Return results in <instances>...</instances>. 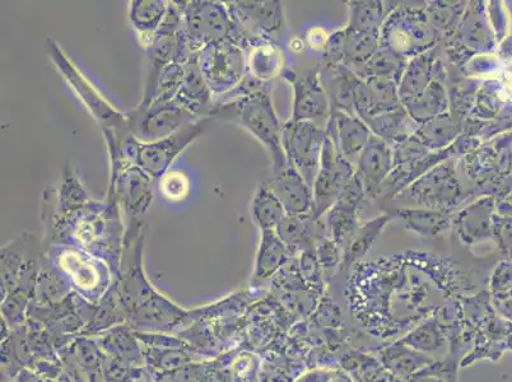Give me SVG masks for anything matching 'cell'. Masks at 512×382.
Listing matches in <instances>:
<instances>
[{
    "label": "cell",
    "instance_id": "15",
    "mask_svg": "<svg viewBox=\"0 0 512 382\" xmlns=\"http://www.w3.org/2000/svg\"><path fill=\"white\" fill-rule=\"evenodd\" d=\"M282 78L290 83L293 92L290 120L309 121L327 129L333 110L328 93L321 83L319 68L300 72L286 69Z\"/></svg>",
    "mask_w": 512,
    "mask_h": 382
},
{
    "label": "cell",
    "instance_id": "47",
    "mask_svg": "<svg viewBox=\"0 0 512 382\" xmlns=\"http://www.w3.org/2000/svg\"><path fill=\"white\" fill-rule=\"evenodd\" d=\"M417 382H446V381L440 379V377L423 376V377H421V379H418Z\"/></svg>",
    "mask_w": 512,
    "mask_h": 382
},
{
    "label": "cell",
    "instance_id": "40",
    "mask_svg": "<svg viewBox=\"0 0 512 382\" xmlns=\"http://www.w3.org/2000/svg\"><path fill=\"white\" fill-rule=\"evenodd\" d=\"M388 352V357L385 358L386 363L394 372L400 375L416 374L418 370L432 363L430 358L425 356V353L414 351L408 346L389 348Z\"/></svg>",
    "mask_w": 512,
    "mask_h": 382
},
{
    "label": "cell",
    "instance_id": "30",
    "mask_svg": "<svg viewBox=\"0 0 512 382\" xmlns=\"http://www.w3.org/2000/svg\"><path fill=\"white\" fill-rule=\"evenodd\" d=\"M170 3L166 0H132L128 3V21L139 46L150 40L164 25Z\"/></svg>",
    "mask_w": 512,
    "mask_h": 382
},
{
    "label": "cell",
    "instance_id": "24",
    "mask_svg": "<svg viewBox=\"0 0 512 382\" xmlns=\"http://www.w3.org/2000/svg\"><path fill=\"white\" fill-rule=\"evenodd\" d=\"M446 76H448V73H446L436 49L409 59L398 83L402 105L404 102L421 95L434 79Z\"/></svg>",
    "mask_w": 512,
    "mask_h": 382
},
{
    "label": "cell",
    "instance_id": "8",
    "mask_svg": "<svg viewBox=\"0 0 512 382\" xmlns=\"http://www.w3.org/2000/svg\"><path fill=\"white\" fill-rule=\"evenodd\" d=\"M437 40L439 31L421 7H394L380 30L381 48L408 60L435 49Z\"/></svg>",
    "mask_w": 512,
    "mask_h": 382
},
{
    "label": "cell",
    "instance_id": "19",
    "mask_svg": "<svg viewBox=\"0 0 512 382\" xmlns=\"http://www.w3.org/2000/svg\"><path fill=\"white\" fill-rule=\"evenodd\" d=\"M264 184L272 190L290 216H313V188L290 165L272 170V176Z\"/></svg>",
    "mask_w": 512,
    "mask_h": 382
},
{
    "label": "cell",
    "instance_id": "11",
    "mask_svg": "<svg viewBox=\"0 0 512 382\" xmlns=\"http://www.w3.org/2000/svg\"><path fill=\"white\" fill-rule=\"evenodd\" d=\"M198 63L214 100L235 91L248 77L245 50L232 41L209 45L199 51Z\"/></svg>",
    "mask_w": 512,
    "mask_h": 382
},
{
    "label": "cell",
    "instance_id": "14",
    "mask_svg": "<svg viewBox=\"0 0 512 382\" xmlns=\"http://www.w3.org/2000/svg\"><path fill=\"white\" fill-rule=\"evenodd\" d=\"M208 123V119L199 120L155 142H139L137 139L134 144V163L151 180L157 181L197 141Z\"/></svg>",
    "mask_w": 512,
    "mask_h": 382
},
{
    "label": "cell",
    "instance_id": "33",
    "mask_svg": "<svg viewBox=\"0 0 512 382\" xmlns=\"http://www.w3.org/2000/svg\"><path fill=\"white\" fill-rule=\"evenodd\" d=\"M365 123L369 125L372 134L384 139L390 146L411 138L420 127L403 106L389 113L376 115Z\"/></svg>",
    "mask_w": 512,
    "mask_h": 382
},
{
    "label": "cell",
    "instance_id": "18",
    "mask_svg": "<svg viewBox=\"0 0 512 382\" xmlns=\"http://www.w3.org/2000/svg\"><path fill=\"white\" fill-rule=\"evenodd\" d=\"M356 176L360 179L366 197L375 199L381 194L385 181L394 170L393 148L384 139L372 134L355 162Z\"/></svg>",
    "mask_w": 512,
    "mask_h": 382
},
{
    "label": "cell",
    "instance_id": "20",
    "mask_svg": "<svg viewBox=\"0 0 512 382\" xmlns=\"http://www.w3.org/2000/svg\"><path fill=\"white\" fill-rule=\"evenodd\" d=\"M453 36L456 45L450 46L453 51L450 57L462 53L463 50L472 58V53L483 54L493 48L496 36L488 20L486 8L482 7L481 2L468 3L462 22Z\"/></svg>",
    "mask_w": 512,
    "mask_h": 382
},
{
    "label": "cell",
    "instance_id": "25",
    "mask_svg": "<svg viewBox=\"0 0 512 382\" xmlns=\"http://www.w3.org/2000/svg\"><path fill=\"white\" fill-rule=\"evenodd\" d=\"M496 203L491 197L481 198L456 212L453 226L465 244L473 245L493 236Z\"/></svg>",
    "mask_w": 512,
    "mask_h": 382
},
{
    "label": "cell",
    "instance_id": "1",
    "mask_svg": "<svg viewBox=\"0 0 512 382\" xmlns=\"http://www.w3.org/2000/svg\"><path fill=\"white\" fill-rule=\"evenodd\" d=\"M45 244L71 245L99 256L118 274L123 253L125 222L116 203L96 200L87 193L55 194L41 198Z\"/></svg>",
    "mask_w": 512,
    "mask_h": 382
},
{
    "label": "cell",
    "instance_id": "43",
    "mask_svg": "<svg viewBox=\"0 0 512 382\" xmlns=\"http://www.w3.org/2000/svg\"><path fill=\"white\" fill-rule=\"evenodd\" d=\"M316 258L320 267L332 268L343 260V251L341 246L335 244L332 239H323L315 246Z\"/></svg>",
    "mask_w": 512,
    "mask_h": 382
},
{
    "label": "cell",
    "instance_id": "21",
    "mask_svg": "<svg viewBox=\"0 0 512 382\" xmlns=\"http://www.w3.org/2000/svg\"><path fill=\"white\" fill-rule=\"evenodd\" d=\"M319 73L332 110L356 115V97L362 79L352 69L339 63L325 62L319 68Z\"/></svg>",
    "mask_w": 512,
    "mask_h": 382
},
{
    "label": "cell",
    "instance_id": "2",
    "mask_svg": "<svg viewBox=\"0 0 512 382\" xmlns=\"http://www.w3.org/2000/svg\"><path fill=\"white\" fill-rule=\"evenodd\" d=\"M146 232V221L125 223L123 253L116 274L115 291L132 323L166 328L178 323L185 312L160 295L148 282L143 267Z\"/></svg>",
    "mask_w": 512,
    "mask_h": 382
},
{
    "label": "cell",
    "instance_id": "28",
    "mask_svg": "<svg viewBox=\"0 0 512 382\" xmlns=\"http://www.w3.org/2000/svg\"><path fill=\"white\" fill-rule=\"evenodd\" d=\"M295 251L279 239L276 231L260 232L258 251H256L253 282L260 283L271 279L279 270L291 262Z\"/></svg>",
    "mask_w": 512,
    "mask_h": 382
},
{
    "label": "cell",
    "instance_id": "5",
    "mask_svg": "<svg viewBox=\"0 0 512 382\" xmlns=\"http://www.w3.org/2000/svg\"><path fill=\"white\" fill-rule=\"evenodd\" d=\"M46 254L72 290L88 302L100 301L116 278L99 256L71 245H46Z\"/></svg>",
    "mask_w": 512,
    "mask_h": 382
},
{
    "label": "cell",
    "instance_id": "4",
    "mask_svg": "<svg viewBox=\"0 0 512 382\" xmlns=\"http://www.w3.org/2000/svg\"><path fill=\"white\" fill-rule=\"evenodd\" d=\"M45 51L64 82L99 124L102 133L110 132L118 137L132 133L129 128L128 113L119 110L102 95L95 83L72 62L58 41L53 39L46 41Z\"/></svg>",
    "mask_w": 512,
    "mask_h": 382
},
{
    "label": "cell",
    "instance_id": "17",
    "mask_svg": "<svg viewBox=\"0 0 512 382\" xmlns=\"http://www.w3.org/2000/svg\"><path fill=\"white\" fill-rule=\"evenodd\" d=\"M365 198L366 193L361 181L355 176L344 188L337 203L323 217L329 239L341 246L342 251L361 227L358 211H360L361 203Z\"/></svg>",
    "mask_w": 512,
    "mask_h": 382
},
{
    "label": "cell",
    "instance_id": "16",
    "mask_svg": "<svg viewBox=\"0 0 512 382\" xmlns=\"http://www.w3.org/2000/svg\"><path fill=\"white\" fill-rule=\"evenodd\" d=\"M356 176L355 165L341 155L333 139H325L320 169L313 186L315 220H321L337 203L349 181Z\"/></svg>",
    "mask_w": 512,
    "mask_h": 382
},
{
    "label": "cell",
    "instance_id": "29",
    "mask_svg": "<svg viewBox=\"0 0 512 382\" xmlns=\"http://www.w3.org/2000/svg\"><path fill=\"white\" fill-rule=\"evenodd\" d=\"M455 214V209L399 208L393 218L414 234L431 237L448 231Z\"/></svg>",
    "mask_w": 512,
    "mask_h": 382
},
{
    "label": "cell",
    "instance_id": "6",
    "mask_svg": "<svg viewBox=\"0 0 512 382\" xmlns=\"http://www.w3.org/2000/svg\"><path fill=\"white\" fill-rule=\"evenodd\" d=\"M106 147L110 163L106 202L118 204L125 223L146 221L153 203L155 181L121 155L113 144H106Z\"/></svg>",
    "mask_w": 512,
    "mask_h": 382
},
{
    "label": "cell",
    "instance_id": "27",
    "mask_svg": "<svg viewBox=\"0 0 512 382\" xmlns=\"http://www.w3.org/2000/svg\"><path fill=\"white\" fill-rule=\"evenodd\" d=\"M246 71L254 81L271 85L287 69L286 55L277 43H259L245 50Z\"/></svg>",
    "mask_w": 512,
    "mask_h": 382
},
{
    "label": "cell",
    "instance_id": "46",
    "mask_svg": "<svg viewBox=\"0 0 512 382\" xmlns=\"http://www.w3.org/2000/svg\"><path fill=\"white\" fill-rule=\"evenodd\" d=\"M497 208L498 214L509 217L512 220V204L501 203Z\"/></svg>",
    "mask_w": 512,
    "mask_h": 382
},
{
    "label": "cell",
    "instance_id": "9",
    "mask_svg": "<svg viewBox=\"0 0 512 382\" xmlns=\"http://www.w3.org/2000/svg\"><path fill=\"white\" fill-rule=\"evenodd\" d=\"M234 20L239 45L246 50L259 43H277L285 31V13L281 2H253L232 0L226 2Z\"/></svg>",
    "mask_w": 512,
    "mask_h": 382
},
{
    "label": "cell",
    "instance_id": "36",
    "mask_svg": "<svg viewBox=\"0 0 512 382\" xmlns=\"http://www.w3.org/2000/svg\"><path fill=\"white\" fill-rule=\"evenodd\" d=\"M407 64L408 59L380 46V49L355 73L361 79H392L399 83Z\"/></svg>",
    "mask_w": 512,
    "mask_h": 382
},
{
    "label": "cell",
    "instance_id": "7",
    "mask_svg": "<svg viewBox=\"0 0 512 382\" xmlns=\"http://www.w3.org/2000/svg\"><path fill=\"white\" fill-rule=\"evenodd\" d=\"M183 30L192 53L209 45L232 41L239 45L234 20L226 2L220 0H176ZM240 46V45H239Z\"/></svg>",
    "mask_w": 512,
    "mask_h": 382
},
{
    "label": "cell",
    "instance_id": "31",
    "mask_svg": "<svg viewBox=\"0 0 512 382\" xmlns=\"http://www.w3.org/2000/svg\"><path fill=\"white\" fill-rule=\"evenodd\" d=\"M446 77L434 79L431 85L425 91L414 97V99L404 102L403 107L411 118L418 125L436 118V116L448 113L450 111L449 91L446 87Z\"/></svg>",
    "mask_w": 512,
    "mask_h": 382
},
{
    "label": "cell",
    "instance_id": "44",
    "mask_svg": "<svg viewBox=\"0 0 512 382\" xmlns=\"http://www.w3.org/2000/svg\"><path fill=\"white\" fill-rule=\"evenodd\" d=\"M329 37L327 31L323 27L315 26L313 29L307 31L306 34V45L315 53H325L329 44Z\"/></svg>",
    "mask_w": 512,
    "mask_h": 382
},
{
    "label": "cell",
    "instance_id": "10",
    "mask_svg": "<svg viewBox=\"0 0 512 382\" xmlns=\"http://www.w3.org/2000/svg\"><path fill=\"white\" fill-rule=\"evenodd\" d=\"M130 132L139 142H155L202 120L181 106L175 97H157L147 106L129 111Z\"/></svg>",
    "mask_w": 512,
    "mask_h": 382
},
{
    "label": "cell",
    "instance_id": "37",
    "mask_svg": "<svg viewBox=\"0 0 512 382\" xmlns=\"http://www.w3.org/2000/svg\"><path fill=\"white\" fill-rule=\"evenodd\" d=\"M349 4L348 27L353 31L366 34H380L386 17L383 2H351Z\"/></svg>",
    "mask_w": 512,
    "mask_h": 382
},
{
    "label": "cell",
    "instance_id": "42",
    "mask_svg": "<svg viewBox=\"0 0 512 382\" xmlns=\"http://www.w3.org/2000/svg\"><path fill=\"white\" fill-rule=\"evenodd\" d=\"M403 344L422 353L436 351L441 346V333L435 324H426L409 334Z\"/></svg>",
    "mask_w": 512,
    "mask_h": 382
},
{
    "label": "cell",
    "instance_id": "41",
    "mask_svg": "<svg viewBox=\"0 0 512 382\" xmlns=\"http://www.w3.org/2000/svg\"><path fill=\"white\" fill-rule=\"evenodd\" d=\"M392 148L394 167L409 165V163L423 160V158L432 153L416 135H412L406 141L394 144Z\"/></svg>",
    "mask_w": 512,
    "mask_h": 382
},
{
    "label": "cell",
    "instance_id": "12",
    "mask_svg": "<svg viewBox=\"0 0 512 382\" xmlns=\"http://www.w3.org/2000/svg\"><path fill=\"white\" fill-rule=\"evenodd\" d=\"M416 204L417 208L456 209L462 202V184L455 169V163L445 160L395 197Z\"/></svg>",
    "mask_w": 512,
    "mask_h": 382
},
{
    "label": "cell",
    "instance_id": "35",
    "mask_svg": "<svg viewBox=\"0 0 512 382\" xmlns=\"http://www.w3.org/2000/svg\"><path fill=\"white\" fill-rule=\"evenodd\" d=\"M393 220V214L385 213L381 216L374 218V220L367 222L366 225L361 226L348 241V244L343 249V267H351V265L362 258L363 255L370 250L374 245L377 237L383 234L384 228L388 223Z\"/></svg>",
    "mask_w": 512,
    "mask_h": 382
},
{
    "label": "cell",
    "instance_id": "26",
    "mask_svg": "<svg viewBox=\"0 0 512 382\" xmlns=\"http://www.w3.org/2000/svg\"><path fill=\"white\" fill-rule=\"evenodd\" d=\"M174 97L181 106H184L197 118L208 119L214 104V97L200 72L198 54H194L185 63L184 76Z\"/></svg>",
    "mask_w": 512,
    "mask_h": 382
},
{
    "label": "cell",
    "instance_id": "45",
    "mask_svg": "<svg viewBox=\"0 0 512 382\" xmlns=\"http://www.w3.org/2000/svg\"><path fill=\"white\" fill-rule=\"evenodd\" d=\"M306 49V44L304 40H301L300 37H293L290 41V50L293 54H302Z\"/></svg>",
    "mask_w": 512,
    "mask_h": 382
},
{
    "label": "cell",
    "instance_id": "23",
    "mask_svg": "<svg viewBox=\"0 0 512 382\" xmlns=\"http://www.w3.org/2000/svg\"><path fill=\"white\" fill-rule=\"evenodd\" d=\"M398 83L392 79H362L356 97V115L363 121L402 107Z\"/></svg>",
    "mask_w": 512,
    "mask_h": 382
},
{
    "label": "cell",
    "instance_id": "39",
    "mask_svg": "<svg viewBox=\"0 0 512 382\" xmlns=\"http://www.w3.org/2000/svg\"><path fill=\"white\" fill-rule=\"evenodd\" d=\"M158 191L170 203L185 202L192 194V181L185 171L170 169L157 180Z\"/></svg>",
    "mask_w": 512,
    "mask_h": 382
},
{
    "label": "cell",
    "instance_id": "22",
    "mask_svg": "<svg viewBox=\"0 0 512 382\" xmlns=\"http://www.w3.org/2000/svg\"><path fill=\"white\" fill-rule=\"evenodd\" d=\"M327 132L344 158L355 165L362 149L372 137L369 125L357 115L333 111Z\"/></svg>",
    "mask_w": 512,
    "mask_h": 382
},
{
    "label": "cell",
    "instance_id": "3",
    "mask_svg": "<svg viewBox=\"0 0 512 382\" xmlns=\"http://www.w3.org/2000/svg\"><path fill=\"white\" fill-rule=\"evenodd\" d=\"M208 120L235 124L248 130L267 149L272 170L288 165L282 147L283 123L273 104L271 85L246 77L235 91L214 100Z\"/></svg>",
    "mask_w": 512,
    "mask_h": 382
},
{
    "label": "cell",
    "instance_id": "32",
    "mask_svg": "<svg viewBox=\"0 0 512 382\" xmlns=\"http://www.w3.org/2000/svg\"><path fill=\"white\" fill-rule=\"evenodd\" d=\"M462 121L448 113L436 116L418 127L416 137L430 149L431 152L445 151L458 141L462 135Z\"/></svg>",
    "mask_w": 512,
    "mask_h": 382
},
{
    "label": "cell",
    "instance_id": "34",
    "mask_svg": "<svg viewBox=\"0 0 512 382\" xmlns=\"http://www.w3.org/2000/svg\"><path fill=\"white\" fill-rule=\"evenodd\" d=\"M250 216L260 232L276 231L279 223L287 216V212L272 190L262 183L256 188L251 199Z\"/></svg>",
    "mask_w": 512,
    "mask_h": 382
},
{
    "label": "cell",
    "instance_id": "38",
    "mask_svg": "<svg viewBox=\"0 0 512 382\" xmlns=\"http://www.w3.org/2000/svg\"><path fill=\"white\" fill-rule=\"evenodd\" d=\"M465 2H432L425 7L427 16L437 31L454 35L467 9Z\"/></svg>",
    "mask_w": 512,
    "mask_h": 382
},
{
    "label": "cell",
    "instance_id": "13",
    "mask_svg": "<svg viewBox=\"0 0 512 382\" xmlns=\"http://www.w3.org/2000/svg\"><path fill=\"white\" fill-rule=\"evenodd\" d=\"M327 137V129L309 121L288 120L283 123L282 147L287 163L304 177L311 188L318 176Z\"/></svg>",
    "mask_w": 512,
    "mask_h": 382
}]
</instances>
